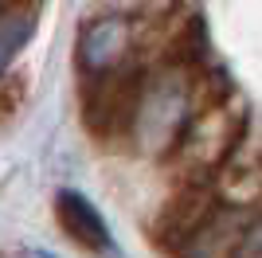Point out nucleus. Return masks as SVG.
Instances as JSON below:
<instances>
[{"label": "nucleus", "mask_w": 262, "mask_h": 258, "mask_svg": "<svg viewBox=\"0 0 262 258\" xmlns=\"http://www.w3.org/2000/svg\"><path fill=\"white\" fill-rule=\"evenodd\" d=\"M55 207H59V219H63V227H67V235H71V239H78V243H82V247H90V250H106V247H110L106 219L98 215V207L90 204L86 196H78V192H59Z\"/></svg>", "instance_id": "f257e3e1"}, {"label": "nucleus", "mask_w": 262, "mask_h": 258, "mask_svg": "<svg viewBox=\"0 0 262 258\" xmlns=\"http://www.w3.org/2000/svg\"><path fill=\"white\" fill-rule=\"evenodd\" d=\"M28 258H55V254H47V250H28Z\"/></svg>", "instance_id": "20e7f679"}, {"label": "nucleus", "mask_w": 262, "mask_h": 258, "mask_svg": "<svg viewBox=\"0 0 262 258\" xmlns=\"http://www.w3.org/2000/svg\"><path fill=\"white\" fill-rule=\"evenodd\" d=\"M118 43H121V28L118 24H94V28L86 32V39H82V59H86L90 67H102L106 59H114Z\"/></svg>", "instance_id": "f03ea898"}, {"label": "nucleus", "mask_w": 262, "mask_h": 258, "mask_svg": "<svg viewBox=\"0 0 262 258\" xmlns=\"http://www.w3.org/2000/svg\"><path fill=\"white\" fill-rule=\"evenodd\" d=\"M28 35H32V20H12V24L0 28V71H4V67L12 63V55L28 43Z\"/></svg>", "instance_id": "7ed1b4c3"}]
</instances>
